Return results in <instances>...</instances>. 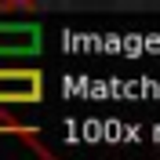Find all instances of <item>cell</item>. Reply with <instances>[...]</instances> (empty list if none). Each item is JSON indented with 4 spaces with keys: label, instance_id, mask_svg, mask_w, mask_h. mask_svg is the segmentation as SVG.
<instances>
[{
    "label": "cell",
    "instance_id": "1",
    "mask_svg": "<svg viewBox=\"0 0 160 160\" xmlns=\"http://www.w3.org/2000/svg\"><path fill=\"white\" fill-rule=\"evenodd\" d=\"M0 160H58V157L44 146L37 128L0 117Z\"/></svg>",
    "mask_w": 160,
    "mask_h": 160
},
{
    "label": "cell",
    "instance_id": "2",
    "mask_svg": "<svg viewBox=\"0 0 160 160\" xmlns=\"http://www.w3.org/2000/svg\"><path fill=\"white\" fill-rule=\"evenodd\" d=\"M44 98V73L40 69H0V106H33Z\"/></svg>",
    "mask_w": 160,
    "mask_h": 160
},
{
    "label": "cell",
    "instance_id": "3",
    "mask_svg": "<svg viewBox=\"0 0 160 160\" xmlns=\"http://www.w3.org/2000/svg\"><path fill=\"white\" fill-rule=\"evenodd\" d=\"M40 48V26H0V55H33Z\"/></svg>",
    "mask_w": 160,
    "mask_h": 160
}]
</instances>
